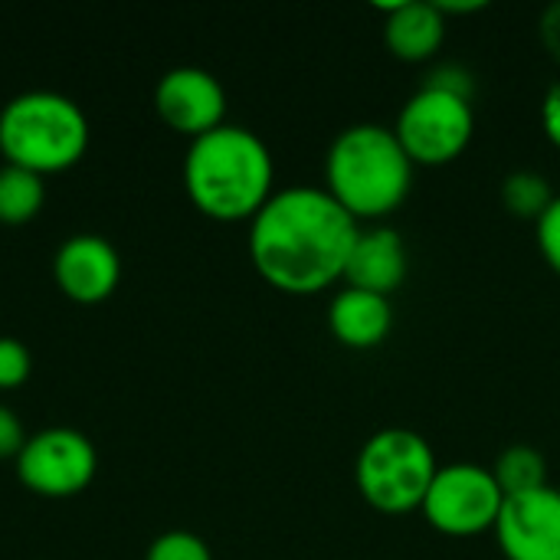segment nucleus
Segmentation results:
<instances>
[{"mask_svg": "<svg viewBox=\"0 0 560 560\" xmlns=\"http://www.w3.org/2000/svg\"><path fill=\"white\" fill-rule=\"evenodd\" d=\"M358 220L325 190L295 184L276 190L249 220V259L279 292L315 295L345 282Z\"/></svg>", "mask_w": 560, "mask_h": 560, "instance_id": "f257e3e1", "label": "nucleus"}, {"mask_svg": "<svg viewBox=\"0 0 560 560\" xmlns=\"http://www.w3.org/2000/svg\"><path fill=\"white\" fill-rule=\"evenodd\" d=\"M276 164L266 141L243 125H217L190 141L184 184L190 200L213 220H253L276 194Z\"/></svg>", "mask_w": 560, "mask_h": 560, "instance_id": "f03ea898", "label": "nucleus"}, {"mask_svg": "<svg viewBox=\"0 0 560 560\" xmlns=\"http://www.w3.org/2000/svg\"><path fill=\"white\" fill-rule=\"evenodd\" d=\"M413 167L394 128L361 121L331 141L325 154V190L354 220H381L407 200Z\"/></svg>", "mask_w": 560, "mask_h": 560, "instance_id": "7ed1b4c3", "label": "nucleus"}, {"mask_svg": "<svg viewBox=\"0 0 560 560\" xmlns=\"http://www.w3.org/2000/svg\"><path fill=\"white\" fill-rule=\"evenodd\" d=\"M85 144L89 121L82 108L59 92H20L0 112V151L7 164L36 174L62 171L82 158Z\"/></svg>", "mask_w": 560, "mask_h": 560, "instance_id": "20e7f679", "label": "nucleus"}, {"mask_svg": "<svg viewBox=\"0 0 560 560\" xmlns=\"http://www.w3.org/2000/svg\"><path fill=\"white\" fill-rule=\"evenodd\" d=\"M436 472V453L420 433L387 427L364 440L354 463V486L374 512L407 515L423 509Z\"/></svg>", "mask_w": 560, "mask_h": 560, "instance_id": "39448f33", "label": "nucleus"}, {"mask_svg": "<svg viewBox=\"0 0 560 560\" xmlns=\"http://www.w3.org/2000/svg\"><path fill=\"white\" fill-rule=\"evenodd\" d=\"M472 131H476L472 98L433 85L413 92L394 125V135L400 138L410 161L423 167L453 164L469 148Z\"/></svg>", "mask_w": 560, "mask_h": 560, "instance_id": "423d86ee", "label": "nucleus"}, {"mask_svg": "<svg viewBox=\"0 0 560 560\" xmlns=\"http://www.w3.org/2000/svg\"><path fill=\"white\" fill-rule=\"evenodd\" d=\"M502 505L505 492L499 489L492 469L476 463H453L440 466L420 512L446 538H476L495 532Z\"/></svg>", "mask_w": 560, "mask_h": 560, "instance_id": "0eeeda50", "label": "nucleus"}, {"mask_svg": "<svg viewBox=\"0 0 560 560\" xmlns=\"http://www.w3.org/2000/svg\"><path fill=\"white\" fill-rule=\"evenodd\" d=\"M16 472L33 492L72 495L95 476V446L72 427H49L26 436Z\"/></svg>", "mask_w": 560, "mask_h": 560, "instance_id": "6e6552de", "label": "nucleus"}, {"mask_svg": "<svg viewBox=\"0 0 560 560\" xmlns=\"http://www.w3.org/2000/svg\"><path fill=\"white\" fill-rule=\"evenodd\" d=\"M492 535L505 560H560V489L505 499Z\"/></svg>", "mask_w": 560, "mask_h": 560, "instance_id": "1a4fd4ad", "label": "nucleus"}, {"mask_svg": "<svg viewBox=\"0 0 560 560\" xmlns=\"http://www.w3.org/2000/svg\"><path fill=\"white\" fill-rule=\"evenodd\" d=\"M154 105L174 131L197 138L223 125L226 92L213 72L200 66H177L161 75L154 89Z\"/></svg>", "mask_w": 560, "mask_h": 560, "instance_id": "9d476101", "label": "nucleus"}, {"mask_svg": "<svg viewBox=\"0 0 560 560\" xmlns=\"http://www.w3.org/2000/svg\"><path fill=\"white\" fill-rule=\"evenodd\" d=\"M56 282L75 302H98L105 299L121 272L115 246L98 233H75L56 253Z\"/></svg>", "mask_w": 560, "mask_h": 560, "instance_id": "9b49d317", "label": "nucleus"}, {"mask_svg": "<svg viewBox=\"0 0 560 560\" xmlns=\"http://www.w3.org/2000/svg\"><path fill=\"white\" fill-rule=\"evenodd\" d=\"M404 279H407L404 236L390 226L361 230L351 249V259L345 266V285L390 299V292H397Z\"/></svg>", "mask_w": 560, "mask_h": 560, "instance_id": "f8f14e48", "label": "nucleus"}, {"mask_svg": "<svg viewBox=\"0 0 560 560\" xmlns=\"http://www.w3.org/2000/svg\"><path fill=\"white\" fill-rule=\"evenodd\" d=\"M384 10V43L404 62H427L446 39V16L430 0L374 3Z\"/></svg>", "mask_w": 560, "mask_h": 560, "instance_id": "ddd939ff", "label": "nucleus"}, {"mask_svg": "<svg viewBox=\"0 0 560 560\" xmlns=\"http://www.w3.org/2000/svg\"><path fill=\"white\" fill-rule=\"evenodd\" d=\"M328 328L345 348H354V351L377 348L387 341L394 328L390 299L345 285L328 305Z\"/></svg>", "mask_w": 560, "mask_h": 560, "instance_id": "4468645a", "label": "nucleus"}, {"mask_svg": "<svg viewBox=\"0 0 560 560\" xmlns=\"http://www.w3.org/2000/svg\"><path fill=\"white\" fill-rule=\"evenodd\" d=\"M492 476H495L499 489L505 492V499H512V495L545 489L548 486V463H545L541 450H535L528 443H515V446L502 450V456L492 466Z\"/></svg>", "mask_w": 560, "mask_h": 560, "instance_id": "2eb2a0df", "label": "nucleus"}, {"mask_svg": "<svg viewBox=\"0 0 560 560\" xmlns=\"http://www.w3.org/2000/svg\"><path fill=\"white\" fill-rule=\"evenodd\" d=\"M43 200H46L43 174L16 167V164L0 167V220L3 223H26L30 217H36Z\"/></svg>", "mask_w": 560, "mask_h": 560, "instance_id": "dca6fc26", "label": "nucleus"}, {"mask_svg": "<svg viewBox=\"0 0 560 560\" xmlns=\"http://www.w3.org/2000/svg\"><path fill=\"white\" fill-rule=\"evenodd\" d=\"M555 197L558 194L551 190L548 177L538 174V171H512L502 180V203L518 220H535L538 223Z\"/></svg>", "mask_w": 560, "mask_h": 560, "instance_id": "f3484780", "label": "nucleus"}, {"mask_svg": "<svg viewBox=\"0 0 560 560\" xmlns=\"http://www.w3.org/2000/svg\"><path fill=\"white\" fill-rule=\"evenodd\" d=\"M144 560H213L207 541L194 532H164L151 541Z\"/></svg>", "mask_w": 560, "mask_h": 560, "instance_id": "a211bd4d", "label": "nucleus"}, {"mask_svg": "<svg viewBox=\"0 0 560 560\" xmlns=\"http://www.w3.org/2000/svg\"><path fill=\"white\" fill-rule=\"evenodd\" d=\"M535 233H538V249H541L545 262L560 276V194L535 223Z\"/></svg>", "mask_w": 560, "mask_h": 560, "instance_id": "6ab92c4d", "label": "nucleus"}, {"mask_svg": "<svg viewBox=\"0 0 560 560\" xmlns=\"http://www.w3.org/2000/svg\"><path fill=\"white\" fill-rule=\"evenodd\" d=\"M30 374V351L16 338H0V387H16Z\"/></svg>", "mask_w": 560, "mask_h": 560, "instance_id": "aec40b11", "label": "nucleus"}, {"mask_svg": "<svg viewBox=\"0 0 560 560\" xmlns=\"http://www.w3.org/2000/svg\"><path fill=\"white\" fill-rule=\"evenodd\" d=\"M423 85L446 89V92H456V95H463V98H472V92H476V79H472V72H469L466 66H459V62L436 66V69L427 75V82H423Z\"/></svg>", "mask_w": 560, "mask_h": 560, "instance_id": "412c9836", "label": "nucleus"}, {"mask_svg": "<svg viewBox=\"0 0 560 560\" xmlns=\"http://www.w3.org/2000/svg\"><path fill=\"white\" fill-rule=\"evenodd\" d=\"M23 443H26V436H23L20 417H16L10 407L0 404V459H3V456H20Z\"/></svg>", "mask_w": 560, "mask_h": 560, "instance_id": "4be33fe9", "label": "nucleus"}, {"mask_svg": "<svg viewBox=\"0 0 560 560\" xmlns=\"http://www.w3.org/2000/svg\"><path fill=\"white\" fill-rule=\"evenodd\" d=\"M541 125H545V135L551 144L560 148V82H555L541 102Z\"/></svg>", "mask_w": 560, "mask_h": 560, "instance_id": "5701e85b", "label": "nucleus"}, {"mask_svg": "<svg viewBox=\"0 0 560 560\" xmlns=\"http://www.w3.org/2000/svg\"><path fill=\"white\" fill-rule=\"evenodd\" d=\"M541 39L551 49V56L560 62V3L545 10V16H541Z\"/></svg>", "mask_w": 560, "mask_h": 560, "instance_id": "b1692460", "label": "nucleus"}, {"mask_svg": "<svg viewBox=\"0 0 560 560\" xmlns=\"http://www.w3.org/2000/svg\"><path fill=\"white\" fill-rule=\"evenodd\" d=\"M440 10H443V16H450V13H479V10H486V0H456V3H450V0H443V3H436Z\"/></svg>", "mask_w": 560, "mask_h": 560, "instance_id": "393cba45", "label": "nucleus"}]
</instances>
